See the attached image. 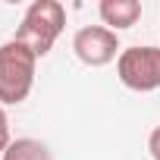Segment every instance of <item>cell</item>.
I'll use <instances>...</instances> for the list:
<instances>
[{
	"label": "cell",
	"instance_id": "52a82bcc",
	"mask_svg": "<svg viewBox=\"0 0 160 160\" xmlns=\"http://www.w3.org/2000/svg\"><path fill=\"white\" fill-rule=\"evenodd\" d=\"M13 144V138H10V119H7V110H3V104H0V157H3V151Z\"/></svg>",
	"mask_w": 160,
	"mask_h": 160
},
{
	"label": "cell",
	"instance_id": "7a4b0ae2",
	"mask_svg": "<svg viewBox=\"0 0 160 160\" xmlns=\"http://www.w3.org/2000/svg\"><path fill=\"white\" fill-rule=\"evenodd\" d=\"M35 69L38 57L16 38L0 44V104L16 107L35 88Z\"/></svg>",
	"mask_w": 160,
	"mask_h": 160
},
{
	"label": "cell",
	"instance_id": "3957f363",
	"mask_svg": "<svg viewBox=\"0 0 160 160\" xmlns=\"http://www.w3.org/2000/svg\"><path fill=\"white\" fill-rule=\"evenodd\" d=\"M116 75L129 91L151 94L160 88V47L154 44H135L122 47L116 57Z\"/></svg>",
	"mask_w": 160,
	"mask_h": 160
},
{
	"label": "cell",
	"instance_id": "5b68a950",
	"mask_svg": "<svg viewBox=\"0 0 160 160\" xmlns=\"http://www.w3.org/2000/svg\"><path fill=\"white\" fill-rule=\"evenodd\" d=\"M98 13H101V22L110 32H122V28H132L141 19V3L138 0H101Z\"/></svg>",
	"mask_w": 160,
	"mask_h": 160
},
{
	"label": "cell",
	"instance_id": "8992f818",
	"mask_svg": "<svg viewBox=\"0 0 160 160\" xmlns=\"http://www.w3.org/2000/svg\"><path fill=\"white\" fill-rule=\"evenodd\" d=\"M0 160H53V157H50L44 141H38V138H16L3 151Z\"/></svg>",
	"mask_w": 160,
	"mask_h": 160
},
{
	"label": "cell",
	"instance_id": "277c9868",
	"mask_svg": "<svg viewBox=\"0 0 160 160\" xmlns=\"http://www.w3.org/2000/svg\"><path fill=\"white\" fill-rule=\"evenodd\" d=\"M72 53L82 60L85 66H107L113 63L122 47H119V35L110 32L107 25H82L72 35Z\"/></svg>",
	"mask_w": 160,
	"mask_h": 160
},
{
	"label": "cell",
	"instance_id": "6da1fadb",
	"mask_svg": "<svg viewBox=\"0 0 160 160\" xmlns=\"http://www.w3.org/2000/svg\"><path fill=\"white\" fill-rule=\"evenodd\" d=\"M63 28H66V7L60 0H35V3H28V10H25V16H22L13 38L22 41L41 60V57H47L53 50Z\"/></svg>",
	"mask_w": 160,
	"mask_h": 160
},
{
	"label": "cell",
	"instance_id": "ba28073f",
	"mask_svg": "<svg viewBox=\"0 0 160 160\" xmlns=\"http://www.w3.org/2000/svg\"><path fill=\"white\" fill-rule=\"evenodd\" d=\"M148 151H151V157H154V160H160V126L148 135Z\"/></svg>",
	"mask_w": 160,
	"mask_h": 160
}]
</instances>
